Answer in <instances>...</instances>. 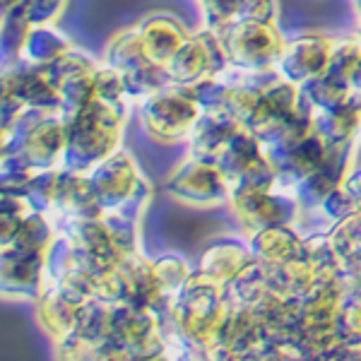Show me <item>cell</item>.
Listing matches in <instances>:
<instances>
[{"label":"cell","mask_w":361,"mask_h":361,"mask_svg":"<svg viewBox=\"0 0 361 361\" xmlns=\"http://www.w3.org/2000/svg\"><path fill=\"white\" fill-rule=\"evenodd\" d=\"M142 118L145 128H149L152 135L173 140L193 130L195 121L200 118V106L193 92L180 87H161L142 99Z\"/></svg>","instance_id":"cell-1"},{"label":"cell","mask_w":361,"mask_h":361,"mask_svg":"<svg viewBox=\"0 0 361 361\" xmlns=\"http://www.w3.org/2000/svg\"><path fill=\"white\" fill-rule=\"evenodd\" d=\"M135 34L145 58L157 68H164L185 44L183 29L178 27L176 20H169V17H154V20L145 22Z\"/></svg>","instance_id":"cell-2"},{"label":"cell","mask_w":361,"mask_h":361,"mask_svg":"<svg viewBox=\"0 0 361 361\" xmlns=\"http://www.w3.org/2000/svg\"><path fill=\"white\" fill-rule=\"evenodd\" d=\"M330 63V42H320V39H304L296 42V46L287 51L284 56V75L292 78L294 82H304L308 78H316L320 70Z\"/></svg>","instance_id":"cell-3"},{"label":"cell","mask_w":361,"mask_h":361,"mask_svg":"<svg viewBox=\"0 0 361 361\" xmlns=\"http://www.w3.org/2000/svg\"><path fill=\"white\" fill-rule=\"evenodd\" d=\"M241 0H202V13L209 27H229Z\"/></svg>","instance_id":"cell-4"},{"label":"cell","mask_w":361,"mask_h":361,"mask_svg":"<svg viewBox=\"0 0 361 361\" xmlns=\"http://www.w3.org/2000/svg\"><path fill=\"white\" fill-rule=\"evenodd\" d=\"M5 13H8V10H5L3 5H0V29H3V22H5Z\"/></svg>","instance_id":"cell-5"}]
</instances>
